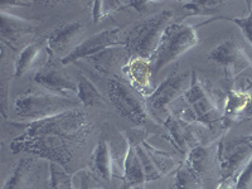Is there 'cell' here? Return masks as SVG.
I'll use <instances>...</instances> for the list:
<instances>
[{
  "instance_id": "1",
  "label": "cell",
  "mask_w": 252,
  "mask_h": 189,
  "mask_svg": "<svg viewBox=\"0 0 252 189\" xmlns=\"http://www.w3.org/2000/svg\"><path fill=\"white\" fill-rule=\"evenodd\" d=\"M94 131V124L80 109L32 121L22 135L13 140L10 150L31 153L39 159H48L61 165L66 172L75 165L81 150Z\"/></svg>"
},
{
  "instance_id": "2",
  "label": "cell",
  "mask_w": 252,
  "mask_h": 189,
  "mask_svg": "<svg viewBox=\"0 0 252 189\" xmlns=\"http://www.w3.org/2000/svg\"><path fill=\"white\" fill-rule=\"evenodd\" d=\"M82 106L78 100L52 94L42 87H29L14 100L15 114L24 120L39 121Z\"/></svg>"
},
{
  "instance_id": "3",
  "label": "cell",
  "mask_w": 252,
  "mask_h": 189,
  "mask_svg": "<svg viewBox=\"0 0 252 189\" xmlns=\"http://www.w3.org/2000/svg\"><path fill=\"white\" fill-rule=\"evenodd\" d=\"M172 18L173 13L170 10H163L136 24L125 40L126 48L131 58L152 61L159 48L164 32L172 22Z\"/></svg>"
},
{
  "instance_id": "4",
  "label": "cell",
  "mask_w": 252,
  "mask_h": 189,
  "mask_svg": "<svg viewBox=\"0 0 252 189\" xmlns=\"http://www.w3.org/2000/svg\"><path fill=\"white\" fill-rule=\"evenodd\" d=\"M197 43L198 35L194 27L183 23H170L164 32L159 48L150 61L154 76Z\"/></svg>"
},
{
  "instance_id": "5",
  "label": "cell",
  "mask_w": 252,
  "mask_h": 189,
  "mask_svg": "<svg viewBox=\"0 0 252 189\" xmlns=\"http://www.w3.org/2000/svg\"><path fill=\"white\" fill-rule=\"evenodd\" d=\"M124 134L126 136L127 145L132 146V149L138 155L145 174L146 183L160 179L174 169L175 161L172 155L160 149H157L146 140L145 130H130Z\"/></svg>"
},
{
  "instance_id": "6",
  "label": "cell",
  "mask_w": 252,
  "mask_h": 189,
  "mask_svg": "<svg viewBox=\"0 0 252 189\" xmlns=\"http://www.w3.org/2000/svg\"><path fill=\"white\" fill-rule=\"evenodd\" d=\"M107 94L111 103L123 118L132 121L136 125L153 123L150 112L146 106L143 94L132 89L126 81L118 76H112L107 83Z\"/></svg>"
},
{
  "instance_id": "7",
  "label": "cell",
  "mask_w": 252,
  "mask_h": 189,
  "mask_svg": "<svg viewBox=\"0 0 252 189\" xmlns=\"http://www.w3.org/2000/svg\"><path fill=\"white\" fill-rule=\"evenodd\" d=\"M184 98L190 107L193 119L209 129L223 119V111L218 106L213 90L195 69L192 71V83Z\"/></svg>"
},
{
  "instance_id": "8",
  "label": "cell",
  "mask_w": 252,
  "mask_h": 189,
  "mask_svg": "<svg viewBox=\"0 0 252 189\" xmlns=\"http://www.w3.org/2000/svg\"><path fill=\"white\" fill-rule=\"evenodd\" d=\"M192 83V72H174L161 82V85L146 100L150 115L158 120L168 119L172 110L170 105L186 94Z\"/></svg>"
},
{
  "instance_id": "9",
  "label": "cell",
  "mask_w": 252,
  "mask_h": 189,
  "mask_svg": "<svg viewBox=\"0 0 252 189\" xmlns=\"http://www.w3.org/2000/svg\"><path fill=\"white\" fill-rule=\"evenodd\" d=\"M252 158V135L223 138L218 144L217 160L220 181L237 178Z\"/></svg>"
},
{
  "instance_id": "10",
  "label": "cell",
  "mask_w": 252,
  "mask_h": 189,
  "mask_svg": "<svg viewBox=\"0 0 252 189\" xmlns=\"http://www.w3.org/2000/svg\"><path fill=\"white\" fill-rule=\"evenodd\" d=\"M34 82L52 94H60L72 100H78L77 82L72 80L71 76L53 60L51 51L47 62L43 66H40L34 75Z\"/></svg>"
},
{
  "instance_id": "11",
  "label": "cell",
  "mask_w": 252,
  "mask_h": 189,
  "mask_svg": "<svg viewBox=\"0 0 252 189\" xmlns=\"http://www.w3.org/2000/svg\"><path fill=\"white\" fill-rule=\"evenodd\" d=\"M207 58L222 67L228 78L237 77L245 69L252 67V61L246 55L245 49L232 38L218 44L213 51L209 52Z\"/></svg>"
},
{
  "instance_id": "12",
  "label": "cell",
  "mask_w": 252,
  "mask_h": 189,
  "mask_svg": "<svg viewBox=\"0 0 252 189\" xmlns=\"http://www.w3.org/2000/svg\"><path fill=\"white\" fill-rule=\"evenodd\" d=\"M86 33V27L81 22H68L63 23L52 32L47 39L48 49L52 55H56L61 58H66L72 52L75 51L81 43Z\"/></svg>"
},
{
  "instance_id": "13",
  "label": "cell",
  "mask_w": 252,
  "mask_h": 189,
  "mask_svg": "<svg viewBox=\"0 0 252 189\" xmlns=\"http://www.w3.org/2000/svg\"><path fill=\"white\" fill-rule=\"evenodd\" d=\"M118 46H126L125 42L121 40L120 37V29H105L102 32H98L92 37L87 38L72 52L71 55L67 56L61 61L62 64H69V63L77 62V61L83 60V58H89L94 55H97L100 52L110 48V47H118Z\"/></svg>"
},
{
  "instance_id": "14",
  "label": "cell",
  "mask_w": 252,
  "mask_h": 189,
  "mask_svg": "<svg viewBox=\"0 0 252 189\" xmlns=\"http://www.w3.org/2000/svg\"><path fill=\"white\" fill-rule=\"evenodd\" d=\"M168 135H169L170 143L181 154L188 157L189 153L194 149L195 146L201 145V136L192 123L187 121L186 119L170 114L164 121Z\"/></svg>"
},
{
  "instance_id": "15",
  "label": "cell",
  "mask_w": 252,
  "mask_h": 189,
  "mask_svg": "<svg viewBox=\"0 0 252 189\" xmlns=\"http://www.w3.org/2000/svg\"><path fill=\"white\" fill-rule=\"evenodd\" d=\"M43 161L26 158L17 163L3 189H35L43 173Z\"/></svg>"
},
{
  "instance_id": "16",
  "label": "cell",
  "mask_w": 252,
  "mask_h": 189,
  "mask_svg": "<svg viewBox=\"0 0 252 189\" xmlns=\"http://www.w3.org/2000/svg\"><path fill=\"white\" fill-rule=\"evenodd\" d=\"M124 73L127 83L143 96H150L155 91L153 86V66L149 60L144 58H131L124 66Z\"/></svg>"
},
{
  "instance_id": "17",
  "label": "cell",
  "mask_w": 252,
  "mask_h": 189,
  "mask_svg": "<svg viewBox=\"0 0 252 189\" xmlns=\"http://www.w3.org/2000/svg\"><path fill=\"white\" fill-rule=\"evenodd\" d=\"M49 57V49L47 40L33 42L22 49L14 62V77L26 75L32 68H35L40 64L42 58L47 60Z\"/></svg>"
},
{
  "instance_id": "18",
  "label": "cell",
  "mask_w": 252,
  "mask_h": 189,
  "mask_svg": "<svg viewBox=\"0 0 252 189\" xmlns=\"http://www.w3.org/2000/svg\"><path fill=\"white\" fill-rule=\"evenodd\" d=\"M90 174L98 182H111L112 150L107 140L100 141L94 148L90 158Z\"/></svg>"
},
{
  "instance_id": "19",
  "label": "cell",
  "mask_w": 252,
  "mask_h": 189,
  "mask_svg": "<svg viewBox=\"0 0 252 189\" xmlns=\"http://www.w3.org/2000/svg\"><path fill=\"white\" fill-rule=\"evenodd\" d=\"M130 60H131V56H130L126 46L110 47L97 55L87 58L90 64L101 73H109L112 68H116L124 63L126 64Z\"/></svg>"
},
{
  "instance_id": "20",
  "label": "cell",
  "mask_w": 252,
  "mask_h": 189,
  "mask_svg": "<svg viewBox=\"0 0 252 189\" xmlns=\"http://www.w3.org/2000/svg\"><path fill=\"white\" fill-rule=\"evenodd\" d=\"M35 29L37 26L31 20L9 14L4 10L0 13V35L3 38V42H15L23 35L34 33Z\"/></svg>"
},
{
  "instance_id": "21",
  "label": "cell",
  "mask_w": 252,
  "mask_h": 189,
  "mask_svg": "<svg viewBox=\"0 0 252 189\" xmlns=\"http://www.w3.org/2000/svg\"><path fill=\"white\" fill-rule=\"evenodd\" d=\"M217 146L212 145H198L192 152L189 153L186 161L192 166L195 172H198L202 177L211 175L215 168H218L217 160Z\"/></svg>"
},
{
  "instance_id": "22",
  "label": "cell",
  "mask_w": 252,
  "mask_h": 189,
  "mask_svg": "<svg viewBox=\"0 0 252 189\" xmlns=\"http://www.w3.org/2000/svg\"><path fill=\"white\" fill-rule=\"evenodd\" d=\"M78 87V100L81 105L85 107H94V106H106V101L102 97L101 92L94 85L92 81L85 75H80L77 82Z\"/></svg>"
},
{
  "instance_id": "23",
  "label": "cell",
  "mask_w": 252,
  "mask_h": 189,
  "mask_svg": "<svg viewBox=\"0 0 252 189\" xmlns=\"http://www.w3.org/2000/svg\"><path fill=\"white\" fill-rule=\"evenodd\" d=\"M173 189H203V177L184 161L177 169Z\"/></svg>"
},
{
  "instance_id": "24",
  "label": "cell",
  "mask_w": 252,
  "mask_h": 189,
  "mask_svg": "<svg viewBox=\"0 0 252 189\" xmlns=\"http://www.w3.org/2000/svg\"><path fill=\"white\" fill-rule=\"evenodd\" d=\"M251 94L246 91H238V90H232L229 91L226 98V105H224L223 116L228 118H237L238 115L246 111L249 106Z\"/></svg>"
},
{
  "instance_id": "25",
  "label": "cell",
  "mask_w": 252,
  "mask_h": 189,
  "mask_svg": "<svg viewBox=\"0 0 252 189\" xmlns=\"http://www.w3.org/2000/svg\"><path fill=\"white\" fill-rule=\"evenodd\" d=\"M226 4L224 0H192L184 3L183 9L188 15H212Z\"/></svg>"
},
{
  "instance_id": "26",
  "label": "cell",
  "mask_w": 252,
  "mask_h": 189,
  "mask_svg": "<svg viewBox=\"0 0 252 189\" xmlns=\"http://www.w3.org/2000/svg\"><path fill=\"white\" fill-rule=\"evenodd\" d=\"M49 188L51 189H77L68 172L56 163L49 164Z\"/></svg>"
},
{
  "instance_id": "27",
  "label": "cell",
  "mask_w": 252,
  "mask_h": 189,
  "mask_svg": "<svg viewBox=\"0 0 252 189\" xmlns=\"http://www.w3.org/2000/svg\"><path fill=\"white\" fill-rule=\"evenodd\" d=\"M125 5L126 3L116 1V0H112V1H94V9H92L94 22V23H98L101 20L107 19V17L114 14L116 10H119V9H121Z\"/></svg>"
},
{
  "instance_id": "28",
  "label": "cell",
  "mask_w": 252,
  "mask_h": 189,
  "mask_svg": "<svg viewBox=\"0 0 252 189\" xmlns=\"http://www.w3.org/2000/svg\"><path fill=\"white\" fill-rule=\"evenodd\" d=\"M250 4V13L247 17L245 18H220V19H224V20H228V22H232L235 23L238 28L241 29V32L244 33L245 38L249 40V43L252 46V3Z\"/></svg>"
},
{
  "instance_id": "29",
  "label": "cell",
  "mask_w": 252,
  "mask_h": 189,
  "mask_svg": "<svg viewBox=\"0 0 252 189\" xmlns=\"http://www.w3.org/2000/svg\"><path fill=\"white\" fill-rule=\"evenodd\" d=\"M236 189H252V158L236 178Z\"/></svg>"
},
{
  "instance_id": "30",
  "label": "cell",
  "mask_w": 252,
  "mask_h": 189,
  "mask_svg": "<svg viewBox=\"0 0 252 189\" xmlns=\"http://www.w3.org/2000/svg\"><path fill=\"white\" fill-rule=\"evenodd\" d=\"M94 181H96V179L90 174V172H86L82 178V186H81V189H105L103 187L98 186V184H94Z\"/></svg>"
},
{
  "instance_id": "31",
  "label": "cell",
  "mask_w": 252,
  "mask_h": 189,
  "mask_svg": "<svg viewBox=\"0 0 252 189\" xmlns=\"http://www.w3.org/2000/svg\"><path fill=\"white\" fill-rule=\"evenodd\" d=\"M157 4L158 1H131V3H126V5L134 6V9H136L138 12H146Z\"/></svg>"
},
{
  "instance_id": "32",
  "label": "cell",
  "mask_w": 252,
  "mask_h": 189,
  "mask_svg": "<svg viewBox=\"0 0 252 189\" xmlns=\"http://www.w3.org/2000/svg\"><path fill=\"white\" fill-rule=\"evenodd\" d=\"M217 189H236V178H227L222 179Z\"/></svg>"
},
{
  "instance_id": "33",
  "label": "cell",
  "mask_w": 252,
  "mask_h": 189,
  "mask_svg": "<svg viewBox=\"0 0 252 189\" xmlns=\"http://www.w3.org/2000/svg\"><path fill=\"white\" fill-rule=\"evenodd\" d=\"M246 116L247 118H252V94H251V98H250V102H249V106L246 109Z\"/></svg>"
},
{
  "instance_id": "34",
  "label": "cell",
  "mask_w": 252,
  "mask_h": 189,
  "mask_svg": "<svg viewBox=\"0 0 252 189\" xmlns=\"http://www.w3.org/2000/svg\"><path fill=\"white\" fill-rule=\"evenodd\" d=\"M124 189H146V188L144 187V184H136V186H127V184H126V187Z\"/></svg>"
}]
</instances>
